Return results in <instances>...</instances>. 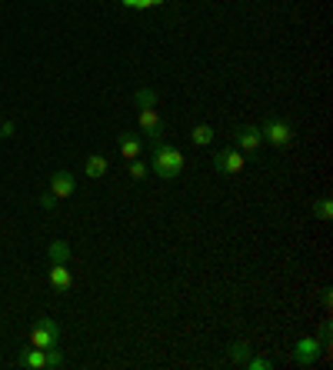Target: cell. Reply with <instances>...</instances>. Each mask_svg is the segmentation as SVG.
I'll return each mask as SVG.
<instances>
[{
  "label": "cell",
  "instance_id": "4fadbf2b",
  "mask_svg": "<svg viewBox=\"0 0 333 370\" xmlns=\"http://www.w3.org/2000/svg\"><path fill=\"white\" fill-rule=\"evenodd\" d=\"M47 261L50 263H70V244L67 240H50V244H47Z\"/></svg>",
  "mask_w": 333,
  "mask_h": 370
},
{
  "label": "cell",
  "instance_id": "7402d4cb",
  "mask_svg": "<svg viewBox=\"0 0 333 370\" xmlns=\"http://www.w3.org/2000/svg\"><path fill=\"white\" fill-rule=\"evenodd\" d=\"M14 137V121H0V140Z\"/></svg>",
  "mask_w": 333,
  "mask_h": 370
},
{
  "label": "cell",
  "instance_id": "2e32d148",
  "mask_svg": "<svg viewBox=\"0 0 333 370\" xmlns=\"http://www.w3.org/2000/svg\"><path fill=\"white\" fill-rule=\"evenodd\" d=\"M190 140H194L197 147L210 144V140H213V127H210V123H197L194 130H190Z\"/></svg>",
  "mask_w": 333,
  "mask_h": 370
},
{
  "label": "cell",
  "instance_id": "277c9868",
  "mask_svg": "<svg viewBox=\"0 0 333 370\" xmlns=\"http://www.w3.org/2000/svg\"><path fill=\"white\" fill-rule=\"evenodd\" d=\"M323 354V343L317 337H300V341L293 343V364L297 367H313Z\"/></svg>",
  "mask_w": 333,
  "mask_h": 370
},
{
  "label": "cell",
  "instance_id": "ffe728a7",
  "mask_svg": "<svg viewBox=\"0 0 333 370\" xmlns=\"http://www.w3.org/2000/svg\"><path fill=\"white\" fill-rule=\"evenodd\" d=\"M247 367L250 370H274V360H267V357H250Z\"/></svg>",
  "mask_w": 333,
  "mask_h": 370
},
{
  "label": "cell",
  "instance_id": "3957f363",
  "mask_svg": "<svg viewBox=\"0 0 333 370\" xmlns=\"http://www.w3.org/2000/svg\"><path fill=\"white\" fill-rule=\"evenodd\" d=\"M57 343H60V327H57V320H50V317H37L34 327H30V347L47 350V347H57Z\"/></svg>",
  "mask_w": 333,
  "mask_h": 370
},
{
  "label": "cell",
  "instance_id": "9a60e30c",
  "mask_svg": "<svg viewBox=\"0 0 333 370\" xmlns=\"http://www.w3.org/2000/svg\"><path fill=\"white\" fill-rule=\"evenodd\" d=\"M157 100H160V97H157V90H150V87H140L137 94H134V104H137L140 110H143V107H157Z\"/></svg>",
  "mask_w": 333,
  "mask_h": 370
},
{
  "label": "cell",
  "instance_id": "d4e9b609",
  "mask_svg": "<svg viewBox=\"0 0 333 370\" xmlns=\"http://www.w3.org/2000/svg\"><path fill=\"white\" fill-rule=\"evenodd\" d=\"M0 121H3V114H0Z\"/></svg>",
  "mask_w": 333,
  "mask_h": 370
},
{
  "label": "cell",
  "instance_id": "7a4b0ae2",
  "mask_svg": "<svg viewBox=\"0 0 333 370\" xmlns=\"http://www.w3.org/2000/svg\"><path fill=\"white\" fill-rule=\"evenodd\" d=\"M260 137L267 144H274V147H290L293 144V123L283 121V117H267L260 123Z\"/></svg>",
  "mask_w": 333,
  "mask_h": 370
},
{
  "label": "cell",
  "instance_id": "ba28073f",
  "mask_svg": "<svg viewBox=\"0 0 333 370\" xmlns=\"http://www.w3.org/2000/svg\"><path fill=\"white\" fill-rule=\"evenodd\" d=\"M47 280H50V287H54L57 294H67V290L73 287V277H70L67 263H50V270H47Z\"/></svg>",
  "mask_w": 333,
  "mask_h": 370
},
{
  "label": "cell",
  "instance_id": "d6986e66",
  "mask_svg": "<svg viewBox=\"0 0 333 370\" xmlns=\"http://www.w3.org/2000/svg\"><path fill=\"white\" fill-rule=\"evenodd\" d=\"M47 367H64V354L57 350V347H47Z\"/></svg>",
  "mask_w": 333,
  "mask_h": 370
},
{
  "label": "cell",
  "instance_id": "52a82bcc",
  "mask_svg": "<svg viewBox=\"0 0 333 370\" xmlns=\"http://www.w3.org/2000/svg\"><path fill=\"white\" fill-rule=\"evenodd\" d=\"M137 123H140V134H147L153 144H157V140H164V121L157 117V110H153V107H143V110H140Z\"/></svg>",
  "mask_w": 333,
  "mask_h": 370
},
{
  "label": "cell",
  "instance_id": "9c48e42d",
  "mask_svg": "<svg viewBox=\"0 0 333 370\" xmlns=\"http://www.w3.org/2000/svg\"><path fill=\"white\" fill-rule=\"evenodd\" d=\"M47 191H54L60 200H64V197H73V191H77L73 174H70V170H54V177H50V187H47Z\"/></svg>",
  "mask_w": 333,
  "mask_h": 370
},
{
  "label": "cell",
  "instance_id": "7c38bea8",
  "mask_svg": "<svg viewBox=\"0 0 333 370\" xmlns=\"http://www.w3.org/2000/svg\"><path fill=\"white\" fill-rule=\"evenodd\" d=\"M117 151L124 153L127 160L140 157V137H137V134H120V137H117Z\"/></svg>",
  "mask_w": 333,
  "mask_h": 370
},
{
  "label": "cell",
  "instance_id": "e0dca14e",
  "mask_svg": "<svg viewBox=\"0 0 333 370\" xmlns=\"http://www.w3.org/2000/svg\"><path fill=\"white\" fill-rule=\"evenodd\" d=\"M313 217H320V220H330L333 217V200H330V197H320V200H313Z\"/></svg>",
  "mask_w": 333,
  "mask_h": 370
},
{
  "label": "cell",
  "instance_id": "6da1fadb",
  "mask_svg": "<svg viewBox=\"0 0 333 370\" xmlns=\"http://www.w3.org/2000/svg\"><path fill=\"white\" fill-rule=\"evenodd\" d=\"M183 164H187V157H183L177 147H170V144H164V140H157V144H153L150 167H153V174H157V177L173 180L183 170Z\"/></svg>",
  "mask_w": 333,
  "mask_h": 370
},
{
  "label": "cell",
  "instance_id": "603a6c76",
  "mask_svg": "<svg viewBox=\"0 0 333 370\" xmlns=\"http://www.w3.org/2000/svg\"><path fill=\"white\" fill-rule=\"evenodd\" d=\"M160 4H166V0H143V7H160Z\"/></svg>",
  "mask_w": 333,
  "mask_h": 370
},
{
  "label": "cell",
  "instance_id": "5b68a950",
  "mask_svg": "<svg viewBox=\"0 0 333 370\" xmlns=\"http://www.w3.org/2000/svg\"><path fill=\"white\" fill-rule=\"evenodd\" d=\"M213 170L217 174H240L243 167H247V153H240L236 147H227V151H220V153H213Z\"/></svg>",
  "mask_w": 333,
  "mask_h": 370
},
{
  "label": "cell",
  "instance_id": "8992f818",
  "mask_svg": "<svg viewBox=\"0 0 333 370\" xmlns=\"http://www.w3.org/2000/svg\"><path fill=\"white\" fill-rule=\"evenodd\" d=\"M260 144H264V137H260V127H236V130H234V147L240 153L260 151Z\"/></svg>",
  "mask_w": 333,
  "mask_h": 370
},
{
  "label": "cell",
  "instance_id": "ac0fdd59",
  "mask_svg": "<svg viewBox=\"0 0 333 370\" xmlns=\"http://www.w3.org/2000/svg\"><path fill=\"white\" fill-rule=\"evenodd\" d=\"M147 174H150V164H143V160H130V177L134 180H147Z\"/></svg>",
  "mask_w": 333,
  "mask_h": 370
},
{
  "label": "cell",
  "instance_id": "5bb4252c",
  "mask_svg": "<svg viewBox=\"0 0 333 370\" xmlns=\"http://www.w3.org/2000/svg\"><path fill=\"white\" fill-rule=\"evenodd\" d=\"M227 360H230V364H247V360H250V343L236 341L234 347L227 350Z\"/></svg>",
  "mask_w": 333,
  "mask_h": 370
},
{
  "label": "cell",
  "instance_id": "8fae6325",
  "mask_svg": "<svg viewBox=\"0 0 333 370\" xmlns=\"http://www.w3.org/2000/svg\"><path fill=\"white\" fill-rule=\"evenodd\" d=\"M107 170H111V160H107L104 153H90V157H87V164H83V174H87L90 180L104 177Z\"/></svg>",
  "mask_w": 333,
  "mask_h": 370
},
{
  "label": "cell",
  "instance_id": "30bf717a",
  "mask_svg": "<svg viewBox=\"0 0 333 370\" xmlns=\"http://www.w3.org/2000/svg\"><path fill=\"white\" fill-rule=\"evenodd\" d=\"M17 364H20L24 370H43L47 367V350H41V347H27V350H20Z\"/></svg>",
  "mask_w": 333,
  "mask_h": 370
},
{
  "label": "cell",
  "instance_id": "44dd1931",
  "mask_svg": "<svg viewBox=\"0 0 333 370\" xmlns=\"http://www.w3.org/2000/svg\"><path fill=\"white\" fill-rule=\"evenodd\" d=\"M57 200H60V197H57L54 191H43L41 193V207H43V210H57Z\"/></svg>",
  "mask_w": 333,
  "mask_h": 370
},
{
  "label": "cell",
  "instance_id": "cb8c5ba5",
  "mask_svg": "<svg viewBox=\"0 0 333 370\" xmlns=\"http://www.w3.org/2000/svg\"><path fill=\"white\" fill-rule=\"evenodd\" d=\"M124 7H143V0H124Z\"/></svg>",
  "mask_w": 333,
  "mask_h": 370
}]
</instances>
